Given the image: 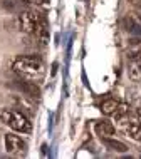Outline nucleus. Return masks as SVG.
<instances>
[{
	"instance_id": "f03ea898",
	"label": "nucleus",
	"mask_w": 141,
	"mask_h": 159,
	"mask_svg": "<svg viewBox=\"0 0 141 159\" xmlns=\"http://www.w3.org/2000/svg\"><path fill=\"white\" fill-rule=\"evenodd\" d=\"M3 124H7L10 129H14L17 132H22V134H29L32 131V122L29 119L27 114H24L22 111H12V109H5L0 114Z\"/></svg>"
},
{
	"instance_id": "9d476101",
	"label": "nucleus",
	"mask_w": 141,
	"mask_h": 159,
	"mask_svg": "<svg viewBox=\"0 0 141 159\" xmlns=\"http://www.w3.org/2000/svg\"><path fill=\"white\" fill-rule=\"evenodd\" d=\"M128 74H129V79L133 82L141 84V61H129Z\"/></svg>"
},
{
	"instance_id": "20e7f679",
	"label": "nucleus",
	"mask_w": 141,
	"mask_h": 159,
	"mask_svg": "<svg viewBox=\"0 0 141 159\" xmlns=\"http://www.w3.org/2000/svg\"><path fill=\"white\" fill-rule=\"evenodd\" d=\"M3 143H5V149L7 152L14 154V156H20V154L25 152V143L22 139H20L19 136L15 134H5V137H3Z\"/></svg>"
},
{
	"instance_id": "f8f14e48",
	"label": "nucleus",
	"mask_w": 141,
	"mask_h": 159,
	"mask_svg": "<svg viewBox=\"0 0 141 159\" xmlns=\"http://www.w3.org/2000/svg\"><path fill=\"white\" fill-rule=\"evenodd\" d=\"M128 61H141V39L139 40H133L126 50Z\"/></svg>"
},
{
	"instance_id": "2eb2a0df",
	"label": "nucleus",
	"mask_w": 141,
	"mask_h": 159,
	"mask_svg": "<svg viewBox=\"0 0 141 159\" xmlns=\"http://www.w3.org/2000/svg\"><path fill=\"white\" fill-rule=\"evenodd\" d=\"M129 2H131V3H133V5H134V7H138V8H139V10H141V0H129Z\"/></svg>"
},
{
	"instance_id": "39448f33",
	"label": "nucleus",
	"mask_w": 141,
	"mask_h": 159,
	"mask_svg": "<svg viewBox=\"0 0 141 159\" xmlns=\"http://www.w3.org/2000/svg\"><path fill=\"white\" fill-rule=\"evenodd\" d=\"M12 85H14L17 91H20L22 94H25V96H29V97H39L40 96L39 85H37V82H32V80L19 79V80H15Z\"/></svg>"
},
{
	"instance_id": "423d86ee",
	"label": "nucleus",
	"mask_w": 141,
	"mask_h": 159,
	"mask_svg": "<svg viewBox=\"0 0 141 159\" xmlns=\"http://www.w3.org/2000/svg\"><path fill=\"white\" fill-rule=\"evenodd\" d=\"M123 131L126 132V136L133 141H141V121L138 119H129L123 124Z\"/></svg>"
},
{
	"instance_id": "f257e3e1",
	"label": "nucleus",
	"mask_w": 141,
	"mask_h": 159,
	"mask_svg": "<svg viewBox=\"0 0 141 159\" xmlns=\"http://www.w3.org/2000/svg\"><path fill=\"white\" fill-rule=\"evenodd\" d=\"M12 70L15 72L20 79L39 82L45 75V66L39 57L34 55H17L12 62Z\"/></svg>"
},
{
	"instance_id": "ddd939ff",
	"label": "nucleus",
	"mask_w": 141,
	"mask_h": 159,
	"mask_svg": "<svg viewBox=\"0 0 141 159\" xmlns=\"http://www.w3.org/2000/svg\"><path fill=\"white\" fill-rule=\"evenodd\" d=\"M119 102L116 101V99H104V101L101 102V112L104 116H114V112H116Z\"/></svg>"
},
{
	"instance_id": "1a4fd4ad",
	"label": "nucleus",
	"mask_w": 141,
	"mask_h": 159,
	"mask_svg": "<svg viewBox=\"0 0 141 159\" xmlns=\"http://www.w3.org/2000/svg\"><path fill=\"white\" fill-rule=\"evenodd\" d=\"M96 132L97 136L101 137V139H108V137H114V134H116V129H114V126L108 121H101L96 124Z\"/></svg>"
},
{
	"instance_id": "9b49d317",
	"label": "nucleus",
	"mask_w": 141,
	"mask_h": 159,
	"mask_svg": "<svg viewBox=\"0 0 141 159\" xmlns=\"http://www.w3.org/2000/svg\"><path fill=\"white\" fill-rule=\"evenodd\" d=\"M34 35L40 40V44H45L47 39H49V25H47V20H45L44 15H42V19H40L39 25H37V30H35Z\"/></svg>"
},
{
	"instance_id": "dca6fc26",
	"label": "nucleus",
	"mask_w": 141,
	"mask_h": 159,
	"mask_svg": "<svg viewBox=\"0 0 141 159\" xmlns=\"http://www.w3.org/2000/svg\"><path fill=\"white\" fill-rule=\"evenodd\" d=\"M22 2H35V3H47L49 0H22Z\"/></svg>"
},
{
	"instance_id": "0eeeda50",
	"label": "nucleus",
	"mask_w": 141,
	"mask_h": 159,
	"mask_svg": "<svg viewBox=\"0 0 141 159\" xmlns=\"http://www.w3.org/2000/svg\"><path fill=\"white\" fill-rule=\"evenodd\" d=\"M12 101H14V106L19 111H22L24 114H34L35 112V106H34V102H32V97H29L24 94V96H15Z\"/></svg>"
},
{
	"instance_id": "4468645a",
	"label": "nucleus",
	"mask_w": 141,
	"mask_h": 159,
	"mask_svg": "<svg viewBox=\"0 0 141 159\" xmlns=\"http://www.w3.org/2000/svg\"><path fill=\"white\" fill-rule=\"evenodd\" d=\"M102 143H104L111 151H116V152H126L128 148L125 143H121V141L114 139V137H108V139H102Z\"/></svg>"
},
{
	"instance_id": "6e6552de",
	"label": "nucleus",
	"mask_w": 141,
	"mask_h": 159,
	"mask_svg": "<svg viewBox=\"0 0 141 159\" xmlns=\"http://www.w3.org/2000/svg\"><path fill=\"white\" fill-rule=\"evenodd\" d=\"M123 25H125V29L131 34V35L141 39V20L138 17H134V15L125 17V19H123Z\"/></svg>"
},
{
	"instance_id": "7ed1b4c3",
	"label": "nucleus",
	"mask_w": 141,
	"mask_h": 159,
	"mask_svg": "<svg viewBox=\"0 0 141 159\" xmlns=\"http://www.w3.org/2000/svg\"><path fill=\"white\" fill-rule=\"evenodd\" d=\"M42 19L40 14H35L32 10H25V12H20L19 14V29L29 35H34L37 30V25H39Z\"/></svg>"
}]
</instances>
